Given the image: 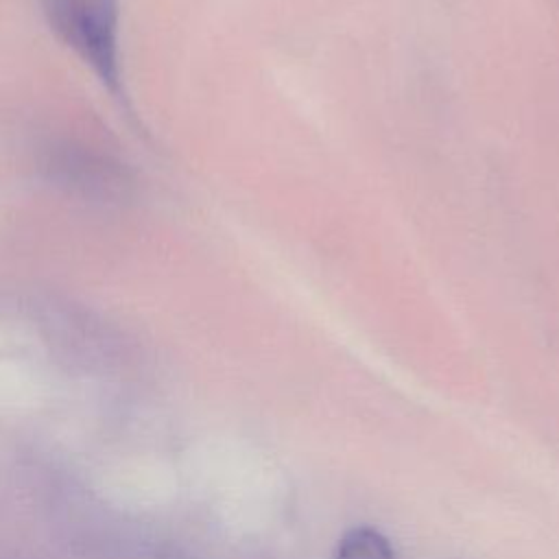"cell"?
<instances>
[{
	"label": "cell",
	"instance_id": "7a4b0ae2",
	"mask_svg": "<svg viewBox=\"0 0 559 559\" xmlns=\"http://www.w3.org/2000/svg\"><path fill=\"white\" fill-rule=\"evenodd\" d=\"M39 168L50 183L94 201H116L131 190V173L120 159L79 140L48 142Z\"/></svg>",
	"mask_w": 559,
	"mask_h": 559
},
{
	"label": "cell",
	"instance_id": "6da1fadb",
	"mask_svg": "<svg viewBox=\"0 0 559 559\" xmlns=\"http://www.w3.org/2000/svg\"><path fill=\"white\" fill-rule=\"evenodd\" d=\"M55 37L70 48L100 81L129 107L120 57V0H37Z\"/></svg>",
	"mask_w": 559,
	"mask_h": 559
},
{
	"label": "cell",
	"instance_id": "3957f363",
	"mask_svg": "<svg viewBox=\"0 0 559 559\" xmlns=\"http://www.w3.org/2000/svg\"><path fill=\"white\" fill-rule=\"evenodd\" d=\"M164 474L148 461H131L114 467L105 478V491L120 504L148 507L162 502Z\"/></svg>",
	"mask_w": 559,
	"mask_h": 559
},
{
	"label": "cell",
	"instance_id": "277c9868",
	"mask_svg": "<svg viewBox=\"0 0 559 559\" xmlns=\"http://www.w3.org/2000/svg\"><path fill=\"white\" fill-rule=\"evenodd\" d=\"M334 559H397L391 539L373 526H354L336 544Z\"/></svg>",
	"mask_w": 559,
	"mask_h": 559
}]
</instances>
